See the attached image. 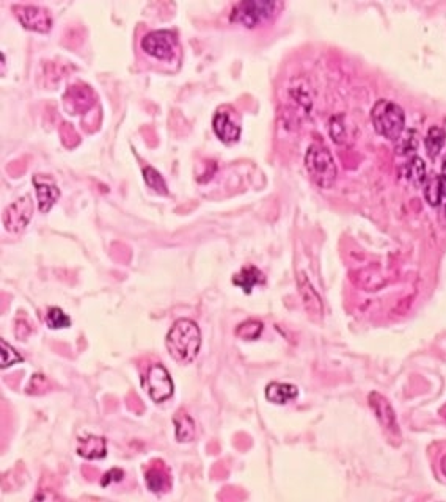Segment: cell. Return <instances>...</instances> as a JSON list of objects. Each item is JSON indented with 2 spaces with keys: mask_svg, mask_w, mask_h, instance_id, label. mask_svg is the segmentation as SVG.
Listing matches in <instances>:
<instances>
[{
  "mask_svg": "<svg viewBox=\"0 0 446 502\" xmlns=\"http://www.w3.org/2000/svg\"><path fill=\"white\" fill-rule=\"evenodd\" d=\"M442 179H443V184H445V192H446V156H445V159H443V166H442ZM445 199H446V197H445Z\"/></svg>",
  "mask_w": 446,
  "mask_h": 502,
  "instance_id": "cell-29",
  "label": "cell"
},
{
  "mask_svg": "<svg viewBox=\"0 0 446 502\" xmlns=\"http://www.w3.org/2000/svg\"><path fill=\"white\" fill-rule=\"evenodd\" d=\"M297 394H299L297 388L289 383H278V381H274V383H270L268 385V388H265V397L278 405L288 404V402L294 400L297 397Z\"/></svg>",
  "mask_w": 446,
  "mask_h": 502,
  "instance_id": "cell-12",
  "label": "cell"
},
{
  "mask_svg": "<svg viewBox=\"0 0 446 502\" xmlns=\"http://www.w3.org/2000/svg\"><path fill=\"white\" fill-rule=\"evenodd\" d=\"M263 331V324L256 322V320H247L236 328V336L242 338L245 341H255L259 338V334Z\"/></svg>",
  "mask_w": 446,
  "mask_h": 502,
  "instance_id": "cell-21",
  "label": "cell"
},
{
  "mask_svg": "<svg viewBox=\"0 0 446 502\" xmlns=\"http://www.w3.org/2000/svg\"><path fill=\"white\" fill-rule=\"evenodd\" d=\"M142 385L155 402H164L173 396V381L162 364L151 366L142 380Z\"/></svg>",
  "mask_w": 446,
  "mask_h": 502,
  "instance_id": "cell-6",
  "label": "cell"
},
{
  "mask_svg": "<svg viewBox=\"0 0 446 502\" xmlns=\"http://www.w3.org/2000/svg\"><path fill=\"white\" fill-rule=\"evenodd\" d=\"M398 152L399 154H407L410 151H414L417 148V132L409 131L405 137H399L398 140Z\"/></svg>",
  "mask_w": 446,
  "mask_h": 502,
  "instance_id": "cell-26",
  "label": "cell"
},
{
  "mask_svg": "<svg viewBox=\"0 0 446 502\" xmlns=\"http://www.w3.org/2000/svg\"><path fill=\"white\" fill-rule=\"evenodd\" d=\"M143 178H145L146 185H148L150 189H152L155 192L162 193V195H165V193H167V184H165V180L162 179V176L159 175V173L155 169H151V166H146V169L143 170Z\"/></svg>",
  "mask_w": 446,
  "mask_h": 502,
  "instance_id": "cell-22",
  "label": "cell"
},
{
  "mask_svg": "<svg viewBox=\"0 0 446 502\" xmlns=\"http://www.w3.org/2000/svg\"><path fill=\"white\" fill-rule=\"evenodd\" d=\"M122 479H123V471L122 470H112L104 476L103 487L112 484V482H119Z\"/></svg>",
  "mask_w": 446,
  "mask_h": 502,
  "instance_id": "cell-28",
  "label": "cell"
},
{
  "mask_svg": "<svg viewBox=\"0 0 446 502\" xmlns=\"http://www.w3.org/2000/svg\"><path fill=\"white\" fill-rule=\"evenodd\" d=\"M212 129L223 143H235L241 137V126L231 115V112L226 110H218L216 113L212 118Z\"/></svg>",
  "mask_w": 446,
  "mask_h": 502,
  "instance_id": "cell-10",
  "label": "cell"
},
{
  "mask_svg": "<svg viewBox=\"0 0 446 502\" xmlns=\"http://www.w3.org/2000/svg\"><path fill=\"white\" fill-rule=\"evenodd\" d=\"M402 176L405 180H409L410 184H414L415 187H419L426 183V165L423 162V159L414 157L410 159L407 164L402 166Z\"/></svg>",
  "mask_w": 446,
  "mask_h": 502,
  "instance_id": "cell-17",
  "label": "cell"
},
{
  "mask_svg": "<svg viewBox=\"0 0 446 502\" xmlns=\"http://www.w3.org/2000/svg\"><path fill=\"white\" fill-rule=\"evenodd\" d=\"M81 99H93L91 91L82 85H76L66 93V109H71L72 112H84V105L81 104Z\"/></svg>",
  "mask_w": 446,
  "mask_h": 502,
  "instance_id": "cell-20",
  "label": "cell"
},
{
  "mask_svg": "<svg viewBox=\"0 0 446 502\" xmlns=\"http://www.w3.org/2000/svg\"><path fill=\"white\" fill-rule=\"evenodd\" d=\"M305 166L313 183L321 189H330L336 179L334 156L324 145L313 143L305 154Z\"/></svg>",
  "mask_w": 446,
  "mask_h": 502,
  "instance_id": "cell-3",
  "label": "cell"
},
{
  "mask_svg": "<svg viewBox=\"0 0 446 502\" xmlns=\"http://www.w3.org/2000/svg\"><path fill=\"white\" fill-rule=\"evenodd\" d=\"M77 452L81 457L88 460H98L105 457V440L101 437H86L79 441Z\"/></svg>",
  "mask_w": 446,
  "mask_h": 502,
  "instance_id": "cell-13",
  "label": "cell"
},
{
  "mask_svg": "<svg viewBox=\"0 0 446 502\" xmlns=\"http://www.w3.org/2000/svg\"><path fill=\"white\" fill-rule=\"evenodd\" d=\"M173 423L176 425V438L178 441H190L195 435V423L189 414L184 411H178L173 418Z\"/></svg>",
  "mask_w": 446,
  "mask_h": 502,
  "instance_id": "cell-19",
  "label": "cell"
},
{
  "mask_svg": "<svg viewBox=\"0 0 446 502\" xmlns=\"http://www.w3.org/2000/svg\"><path fill=\"white\" fill-rule=\"evenodd\" d=\"M440 470H442V474H443L445 479H446V454L443 455L442 460H440Z\"/></svg>",
  "mask_w": 446,
  "mask_h": 502,
  "instance_id": "cell-30",
  "label": "cell"
},
{
  "mask_svg": "<svg viewBox=\"0 0 446 502\" xmlns=\"http://www.w3.org/2000/svg\"><path fill=\"white\" fill-rule=\"evenodd\" d=\"M46 320H48V325L51 328H54V330H57V328H66L71 325V319L66 316V314L60 310V308H49Z\"/></svg>",
  "mask_w": 446,
  "mask_h": 502,
  "instance_id": "cell-24",
  "label": "cell"
},
{
  "mask_svg": "<svg viewBox=\"0 0 446 502\" xmlns=\"http://www.w3.org/2000/svg\"><path fill=\"white\" fill-rule=\"evenodd\" d=\"M140 46H142V49L152 58L167 62V60L173 58V55H175L176 37L175 33H171L169 30H155L143 37Z\"/></svg>",
  "mask_w": 446,
  "mask_h": 502,
  "instance_id": "cell-5",
  "label": "cell"
},
{
  "mask_svg": "<svg viewBox=\"0 0 446 502\" xmlns=\"http://www.w3.org/2000/svg\"><path fill=\"white\" fill-rule=\"evenodd\" d=\"M330 136L336 143H343L346 137V127L343 126V117L338 115L330 119Z\"/></svg>",
  "mask_w": 446,
  "mask_h": 502,
  "instance_id": "cell-27",
  "label": "cell"
},
{
  "mask_svg": "<svg viewBox=\"0 0 446 502\" xmlns=\"http://www.w3.org/2000/svg\"><path fill=\"white\" fill-rule=\"evenodd\" d=\"M445 138H446V132L442 129L440 126H432L428 131V133H426L424 146L431 157L438 156V152L442 151L443 145H445Z\"/></svg>",
  "mask_w": 446,
  "mask_h": 502,
  "instance_id": "cell-18",
  "label": "cell"
},
{
  "mask_svg": "<svg viewBox=\"0 0 446 502\" xmlns=\"http://www.w3.org/2000/svg\"><path fill=\"white\" fill-rule=\"evenodd\" d=\"M13 11L16 13V18L25 29L39 33H48L51 30L52 16L49 10L37 5H16L13 6Z\"/></svg>",
  "mask_w": 446,
  "mask_h": 502,
  "instance_id": "cell-7",
  "label": "cell"
},
{
  "mask_svg": "<svg viewBox=\"0 0 446 502\" xmlns=\"http://www.w3.org/2000/svg\"><path fill=\"white\" fill-rule=\"evenodd\" d=\"M33 213L32 198L25 195L15 201L11 206L6 207L4 213V225L10 232H19L25 230V226L30 223Z\"/></svg>",
  "mask_w": 446,
  "mask_h": 502,
  "instance_id": "cell-8",
  "label": "cell"
},
{
  "mask_svg": "<svg viewBox=\"0 0 446 502\" xmlns=\"http://www.w3.org/2000/svg\"><path fill=\"white\" fill-rule=\"evenodd\" d=\"M169 353L178 363L189 364L197 358L202 345V333L198 325L190 319L176 320L167 334Z\"/></svg>",
  "mask_w": 446,
  "mask_h": 502,
  "instance_id": "cell-1",
  "label": "cell"
},
{
  "mask_svg": "<svg viewBox=\"0 0 446 502\" xmlns=\"http://www.w3.org/2000/svg\"><path fill=\"white\" fill-rule=\"evenodd\" d=\"M299 289H301L305 308L313 314H322V301L317 292L313 289L310 281L305 278V273L299 275Z\"/></svg>",
  "mask_w": 446,
  "mask_h": 502,
  "instance_id": "cell-15",
  "label": "cell"
},
{
  "mask_svg": "<svg viewBox=\"0 0 446 502\" xmlns=\"http://www.w3.org/2000/svg\"><path fill=\"white\" fill-rule=\"evenodd\" d=\"M33 185H35L37 189L39 212L43 213L49 212L51 207L57 203V199L60 197V190L57 189L55 183L48 176L37 175L33 176Z\"/></svg>",
  "mask_w": 446,
  "mask_h": 502,
  "instance_id": "cell-11",
  "label": "cell"
},
{
  "mask_svg": "<svg viewBox=\"0 0 446 502\" xmlns=\"http://www.w3.org/2000/svg\"><path fill=\"white\" fill-rule=\"evenodd\" d=\"M0 347H2V352H0V355H2V358H0V366H2V369L21 363L22 361L21 355L13 349L8 343H5V339L0 341Z\"/></svg>",
  "mask_w": 446,
  "mask_h": 502,
  "instance_id": "cell-23",
  "label": "cell"
},
{
  "mask_svg": "<svg viewBox=\"0 0 446 502\" xmlns=\"http://www.w3.org/2000/svg\"><path fill=\"white\" fill-rule=\"evenodd\" d=\"M264 281H265V278H264L261 270H258L256 267H253V265H247V267H244V269L239 272L237 275H235V278H232V284L241 287L245 293H250L253 287H255L256 284H264Z\"/></svg>",
  "mask_w": 446,
  "mask_h": 502,
  "instance_id": "cell-14",
  "label": "cell"
},
{
  "mask_svg": "<svg viewBox=\"0 0 446 502\" xmlns=\"http://www.w3.org/2000/svg\"><path fill=\"white\" fill-rule=\"evenodd\" d=\"M371 121L379 136L398 142L405 129V113L402 107L393 100L379 99L372 105Z\"/></svg>",
  "mask_w": 446,
  "mask_h": 502,
  "instance_id": "cell-2",
  "label": "cell"
},
{
  "mask_svg": "<svg viewBox=\"0 0 446 502\" xmlns=\"http://www.w3.org/2000/svg\"><path fill=\"white\" fill-rule=\"evenodd\" d=\"M423 193L426 201H428L431 206H440L446 197L442 176H432L426 180Z\"/></svg>",
  "mask_w": 446,
  "mask_h": 502,
  "instance_id": "cell-16",
  "label": "cell"
},
{
  "mask_svg": "<svg viewBox=\"0 0 446 502\" xmlns=\"http://www.w3.org/2000/svg\"><path fill=\"white\" fill-rule=\"evenodd\" d=\"M146 485L151 491H161L162 488L167 487V476L159 470H150L146 473Z\"/></svg>",
  "mask_w": 446,
  "mask_h": 502,
  "instance_id": "cell-25",
  "label": "cell"
},
{
  "mask_svg": "<svg viewBox=\"0 0 446 502\" xmlns=\"http://www.w3.org/2000/svg\"><path fill=\"white\" fill-rule=\"evenodd\" d=\"M278 6H282V4L270 2V0H242L232 6L230 21L247 29H255L269 21L277 13Z\"/></svg>",
  "mask_w": 446,
  "mask_h": 502,
  "instance_id": "cell-4",
  "label": "cell"
},
{
  "mask_svg": "<svg viewBox=\"0 0 446 502\" xmlns=\"http://www.w3.org/2000/svg\"><path fill=\"white\" fill-rule=\"evenodd\" d=\"M369 407L371 410L374 411L376 418L379 419V423L382 424L383 428H387L388 432L393 435H399V425L396 419V413L393 410V407L390 405V402L381 396L379 392H371L369 394Z\"/></svg>",
  "mask_w": 446,
  "mask_h": 502,
  "instance_id": "cell-9",
  "label": "cell"
}]
</instances>
